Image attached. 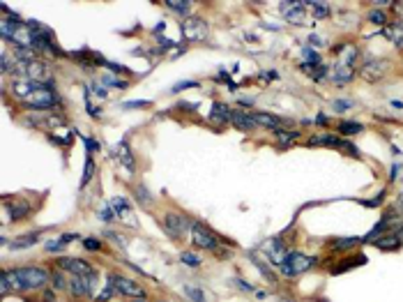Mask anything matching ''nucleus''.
<instances>
[{
  "instance_id": "nucleus-42",
  "label": "nucleus",
  "mask_w": 403,
  "mask_h": 302,
  "mask_svg": "<svg viewBox=\"0 0 403 302\" xmlns=\"http://www.w3.org/2000/svg\"><path fill=\"white\" fill-rule=\"evenodd\" d=\"M189 88H200V81H180V83H175L170 88V92H182V90H189Z\"/></svg>"
},
{
  "instance_id": "nucleus-21",
  "label": "nucleus",
  "mask_w": 403,
  "mask_h": 302,
  "mask_svg": "<svg viewBox=\"0 0 403 302\" xmlns=\"http://www.w3.org/2000/svg\"><path fill=\"white\" fill-rule=\"evenodd\" d=\"M373 245L378 247L380 251H396L398 247H401V238H398L396 233H385L382 238L375 240Z\"/></svg>"
},
{
  "instance_id": "nucleus-58",
  "label": "nucleus",
  "mask_w": 403,
  "mask_h": 302,
  "mask_svg": "<svg viewBox=\"0 0 403 302\" xmlns=\"http://www.w3.org/2000/svg\"><path fill=\"white\" fill-rule=\"evenodd\" d=\"M309 44H313V46H323V40H320L318 35H309Z\"/></svg>"
},
{
  "instance_id": "nucleus-24",
  "label": "nucleus",
  "mask_w": 403,
  "mask_h": 302,
  "mask_svg": "<svg viewBox=\"0 0 403 302\" xmlns=\"http://www.w3.org/2000/svg\"><path fill=\"white\" fill-rule=\"evenodd\" d=\"M40 240V231L37 233H28V235H19V238L12 240V249H28V247H35Z\"/></svg>"
},
{
  "instance_id": "nucleus-50",
  "label": "nucleus",
  "mask_w": 403,
  "mask_h": 302,
  "mask_svg": "<svg viewBox=\"0 0 403 302\" xmlns=\"http://www.w3.org/2000/svg\"><path fill=\"white\" fill-rule=\"evenodd\" d=\"M0 67H3V74L10 72V58H7V51L0 53Z\"/></svg>"
},
{
  "instance_id": "nucleus-64",
  "label": "nucleus",
  "mask_w": 403,
  "mask_h": 302,
  "mask_svg": "<svg viewBox=\"0 0 403 302\" xmlns=\"http://www.w3.org/2000/svg\"><path fill=\"white\" fill-rule=\"evenodd\" d=\"M134 302H145V300H134Z\"/></svg>"
},
{
  "instance_id": "nucleus-18",
  "label": "nucleus",
  "mask_w": 403,
  "mask_h": 302,
  "mask_svg": "<svg viewBox=\"0 0 403 302\" xmlns=\"http://www.w3.org/2000/svg\"><path fill=\"white\" fill-rule=\"evenodd\" d=\"M254 122L261 127H267V129H281V118H277V115L272 113H263V111H254Z\"/></svg>"
},
{
  "instance_id": "nucleus-12",
  "label": "nucleus",
  "mask_w": 403,
  "mask_h": 302,
  "mask_svg": "<svg viewBox=\"0 0 403 302\" xmlns=\"http://www.w3.org/2000/svg\"><path fill=\"white\" fill-rule=\"evenodd\" d=\"M263 251H265L267 256L272 258V263H277V265H281V261L286 258V245H284V240L281 238H272V240H267L265 245H263Z\"/></svg>"
},
{
  "instance_id": "nucleus-26",
  "label": "nucleus",
  "mask_w": 403,
  "mask_h": 302,
  "mask_svg": "<svg viewBox=\"0 0 403 302\" xmlns=\"http://www.w3.org/2000/svg\"><path fill=\"white\" fill-rule=\"evenodd\" d=\"M297 136H300V131H295V129H274V138H277V143L281 148H288Z\"/></svg>"
},
{
  "instance_id": "nucleus-33",
  "label": "nucleus",
  "mask_w": 403,
  "mask_h": 302,
  "mask_svg": "<svg viewBox=\"0 0 403 302\" xmlns=\"http://www.w3.org/2000/svg\"><path fill=\"white\" fill-rule=\"evenodd\" d=\"M309 7H311V12H313V17L316 19H325V17H329V3H318V0H313V3H309Z\"/></svg>"
},
{
  "instance_id": "nucleus-13",
  "label": "nucleus",
  "mask_w": 403,
  "mask_h": 302,
  "mask_svg": "<svg viewBox=\"0 0 403 302\" xmlns=\"http://www.w3.org/2000/svg\"><path fill=\"white\" fill-rule=\"evenodd\" d=\"M320 65H323V58H320V53L313 51L311 46H304V49H302V69L311 74L313 69H318Z\"/></svg>"
},
{
  "instance_id": "nucleus-23",
  "label": "nucleus",
  "mask_w": 403,
  "mask_h": 302,
  "mask_svg": "<svg viewBox=\"0 0 403 302\" xmlns=\"http://www.w3.org/2000/svg\"><path fill=\"white\" fill-rule=\"evenodd\" d=\"M233 127L235 129H242V131H249V129H254L256 127V122H254V115L251 113H244V111H233Z\"/></svg>"
},
{
  "instance_id": "nucleus-32",
  "label": "nucleus",
  "mask_w": 403,
  "mask_h": 302,
  "mask_svg": "<svg viewBox=\"0 0 403 302\" xmlns=\"http://www.w3.org/2000/svg\"><path fill=\"white\" fill-rule=\"evenodd\" d=\"M134 196H136V201L145 208V205H152V194H150L148 189H145V185H138V187H134Z\"/></svg>"
},
{
  "instance_id": "nucleus-19",
  "label": "nucleus",
  "mask_w": 403,
  "mask_h": 302,
  "mask_svg": "<svg viewBox=\"0 0 403 302\" xmlns=\"http://www.w3.org/2000/svg\"><path fill=\"white\" fill-rule=\"evenodd\" d=\"M385 69H387L385 60H371V63H364L362 74L366 76L369 81H378L382 76V72H385Z\"/></svg>"
},
{
  "instance_id": "nucleus-37",
  "label": "nucleus",
  "mask_w": 403,
  "mask_h": 302,
  "mask_svg": "<svg viewBox=\"0 0 403 302\" xmlns=\"http://www.w3.org/2000/svg\"><path fill=\"white\" fill-rule=\"evenodd\" d=\"M180 261L184 263V265H189V268H198V265H200V256H196L193 251H182Z\"/></svg>"
},
{
  "instance_id": "nucleus-11",
  "label": "nucleus",
  "mask_w": 403,
  "mask_h": 302,
  "mask_svg": "<svg viewBox=\"0 0 403 302\" xmlns=\"http://www.w3.org/2000/svg\"><path fill=\"white\" fill-rule=\"evenodd\" d=\"M309 7V3H281V14L288 19L293 26H300L304 21V10Z\"/></svg>"
},
{
  "instance_id": "nucleus-45",
  "label": "nucleus",
  "mask_w": 403,
  "mask_h": 302,
  "mask_svg": "<svg viewBox=\"0 0 403 302\" xmlns=\"http://www.w3.org/2000/svg\"><path fill=\"white\" fill-rule=\"evenodd\" d=\"M83 249H88V251H99L102 249V242L97 238H85L83 240Z\"/></svg>"
},
{
  "instance_id": "nucleus-46",
  "label": "nucleus",
  "mask_w": 403,
  "mask_h": 302,
  "mask_svg": "<svg viewBox=\"0 0 403 302\" xmlns=\"http://www.w3.org/2000/svg\"><path fill=\"white\" fill-rule=\"evenodd\" d=\"M152 102H148V99H136V102H122L120 106L122 108H148Z\"/></svg>"
},
{
  "instance_id": "nucleus-63",
  "label": "nucleus",
  "mask_w": 403,
  "mask_h": 302,
  "mask_svg": "<svg viewBox=\"0 0 403 302\" xmlns=\"http://www.w3.org/2000/svg\"><path fill=\"white\" fill-rule=\"evenodd\" d=\"M389 106H392V108H401V111H403V102H398V99H392V102H389Z\"/></svg>"
},
{
  "instance_id": "nucleus-4",
  "label": "nucleus",
  "mask_w": 403,
  "mask_h": 302,
  "mask_svg": "<svg viewBox=\"0 0 403 302\" xmlns=\"http://www.w3.org/2000/svg\"><path fill=\"white\" fill-rule=\"evenodd\" d=\"M164 231L170 235V238H175V240L184 238V235L191 231V222L187 219V215L170 210V212H166V217H164Z\"/></svg>"
},
{
  "instance_id": "nucleus-25",
  "label": "nucleus",
  "mask_w": 403,
  "mask_h": 302,
  "mask_svg": "<svg viewBox=\"0 0 403 302\" xmlns=\"http://www.w3.org/2000/svg\"><path fill=\"white\" fill-rule=\"evenodd\" d=\"M359 242H362V238H336V240L329 242V249L332 251H348L355 245H359Z\"/></svg>"
},
{
  "instance_id": "nucleus-20",
  "label": "nucleus",
  "mask_w": 403,
  "mask_h": 302,
  "mask_svg": "<svg viewBox=\"0 0 403 302\" xmlns=\"http://www.w3.org/2000/svg\"><path fill=\"white\" fill-rule=\"evenodd\" d=\"M389 226H392V219H387V217H382L380 222L375 224V226L371 228L369 233L364 235V238H362V242H375V240H378V238H382V235H385L387 231H389Z\"/></svg>"
},
{
  "instance_id": "nucleus-39",
  "label": "nucleus",
  "mask_w": 403,
  "mask_h": 302,
  "mask_svg": "<svg viewBox=\"0 0 403 302\" xmlns=\"http://www.w3.org/2000/svg\"><path fill=\"white\" fill-rule=\"evenodd\" d=\"M352 106H355V102H352V99H343V97L332 102V108H334L336 113H343V111H348V108H352Z\"/></svg>"
},
{
  "instance_id": "nucleus-17",
  "label": "nucleus",
  "mask_w": 403,
  "mask_h": 302,
  "mask_svg": "<svg viewBox=\"0 0 403 302\" xmlns=\"http://www.w3.org/2000/svg\"><path fill=\"white\" fill-rule=\"evenodd\" d=\"M380 33L385 35L396 49H403V23H387Z\"/></svg>"
},
{
  "instance_id": "nucleus-16",
  "label": "nucleus",
  "mask_w": 403,
  "mask_h": 302,
  "mask_svg": "<svg viewBox=\"0 0 403 302\" xmlns=\"http://www.w3.org/2000/svg\"><path fill=\"white\" fill-rule=\"evenodd\" d=\"M208 118L212 120V122H231L233 120V111H231V106L224 102H212V108H210V115Z\"/></svg>"
},
{
  "instance_id": "nucleus-60",
  "label": "nucleus",
  "mask_w": 403,
  "mask_h": 302,
  "mask_svg": "<svg viewBox=\"0 0 403 302\" xmlns=\"http://www.w3.org/2000/svg\"><path fill=\"white\" fill-rule=\"evenodd\" d=\"M44 302H56V293H53V291H44Z\"/></svg>"
},
{
  "instance_id": "nucleus-41",
  "label": "nucleus",
  "mask_w": 403,
  "mask_h": 302,
  "mask_svg": "<svg viewBox=\"0 0 403 302\" xmlns=\"http://www.w3.org/2000/svg\"><path fill=\"white\" fill-rule=\"evenodd\" d=\"M118 293V288H115L111 281H106V286H104V291L99 293V297H97V302H106V300H111V297Z\"/></svg>"
},
{
  "instance_id": "nucleus-54",
  "label": "nucleus",
  "mask_w": 403,
  "mask_h": 302,
  "mask_svg": "<svg viewBox=\"0 0 403 302\" xmlns=\"http://www.w3.org/2000/svg\"><path fill=\"white\" fill-rule=\"evenodd\" d=\"M261 79L265 81V83H270V81L279 79V74H277V72H263V74H261Z\"/></svg>"
},
{
  "instance_id": "nucleus-2",
  "label": "nucleus",
  "mask_w": 403,
  "mask_h": 302,
  "mask_svg": "<svg viewBox=\"0 0 403 302\" xmlns=\"http://www.w3.org/2000/svg\"><path fill=\"white\" fill-rule=\"evenodd\" d=\"M316 263H318L316 256H304L300 251H288L286 258L281 261V265H279V270H281L284 277H297V274L307 272L309 268H313Z\"/></svg>"
},
{
  "instance_id": "nucleus-14",
  "label": "nucleus",
  "mask_w": 403,
  "mask_h": 302,
  "mask_svg": "<svg viewBox=\"0 0 403 302\" xmlns=\"http://www.w3.org/2000/svg\"><path fill=\"white\" fill-rule=\"evenodd\" d=\"M366 263H369V258L364 256V254H355V256L343 258V261L336 263V268H332V274H343L346 270H355V268H359V265H366Z\"/></svg>"
},
{
  "instance_id": "nucleus-29",
  "label": "nucleus",
  "mask_w": 403,
  "mask_h": 302,
  "mask_svg": "<svg viewBox=\"0 0 403 302\" xmlns=\"http://www.w3.org/2000/svg\"><path fill=\"white\" fill-rule=\"evenodd\" d=\"M111 205H113V210H115V215L118 217H127L129 215V210H131L129 201H127L125 196H115V199H111Z\"/></svg>"
},
{
  "instance_id": "nucleus-5",
  "label": "nucleus",
  "mask_w": 403,
  "mask_h": 302,
  "mask_svg": "<svg viewBox=\"0 0 403 302\" xmlns=\"http://www.w3.org/2000/svg\"><path fill=\"white\" fill-rule=\"evenodd\" d=\"M180 33L184 35L187 42H200L208 37V23L200 17H187L180 26Z\"/></svg>"
},
{
  "instance_id": "nucleus-38",
  "label": "nucleus",
  "mask_w": 403,
  "mask_h": 302,
  "mask_svg": "<svg viewBox=\"0 0 403 302\" xmlns=\"http://www.w3.org/2000/svg\"><path fill=\"white\" fill-rule=\"evenodd\" d=\"M366 19H369L371 23H375V26H382V28L387 26V14H385V12H380V10L369 12V17H366Z\"/></svg>"
},
{
  "instance_id": "nucleus-40",
  "label": "nucleus",
  "mask_w": 403,
  "mask_h": 302,
  "mask_svg": "<svg viewBox=\"0 0 403 302\" xmlns=\"http://www.w3.org/2000/svg\"><path fill=\"white\" fill-rule=\"evenodd\" d=\"M44 249L49 251V254H58V251L65 249V242L60 238H53V240H49V242L44 245Z\"/></svg>"
},
{
  "instance_id": "nucleus-52",
  "label": "nucleus",
  "mask_w": 403,
  "mask_h": 302,
  "mask_svg": "<svg viewBox=\"0 0 403 302\" xmlns=\"http://www.w3.org/2000/svg\"><path fill=\"white\" fill-rule=\"evenodd\" d=\"M170 46H175V42H170L168 37H159V51H166Z\"/></svg>"
},
{
  "instance_id": "nucleus-10",
  "label": "nucleus",
  "mask_w": 403,
  "mask_h": 302,
  "mask_svg": "<svg viewBox=\"0 0 403 302\" xmlns=\"http://www.w3.org/2000/svg\"><path fill=\"white\" fill-rule=\"evenodd\" d=\"M95 286H97V274H90V277L72 274V279H69V291L74 293L76 297H92Z\"/></svg>"
},
{
  "instance_id": "nucleus-51",
  "label": "nucleus",
  "mask_w": 403,
  "mask_h": 302,
  "mask_svg": "<svg viewBox=\"0 0 403 302\" xmlns=\"http://www.w3.org/2000/svg\"><path fill=\"white\" fill-rule=\"evenodd\" d=\"M104 235H106V238H108V240H113V242H118V245H120V247H125V240L120 238V235H115V233H113V231H108V228H106V231H104Z\"/></svg>"
},
{
  "instance_id": "nucleus-49",
  "label": "nucleus",
  "mask_w": 403,
  "mask_h": 302,
  "mask_svg": "<svg viewBox=\"0 0 403 302\" xmlns=\"http://www.w3.org/2000/svg\"><path fill=\"white\" fill-rule=\"evenodd\" d=\"M233 284L238 286V288H242V291H247V293H254V291H256L254 286H251V284H247V281H244V279H240V277H238V279H233Z\"/></svg>"
},
{
  "instance_id": "nucleus-35",
  "label": "nucleus",
  "mask_w": 403,
  "mask_h": 302,
  "mask_svg": "<svg viewBox=\"0 0 403 302\" xmlns=\"http://www.w3.org/2000/svg\"><path fill=\"white\" fill-rule=\"evenodd\" d=\"M184 295H187L191 302H208L205 300V293L200 291L198 286H184Z\"/></svg>"
},
{
  "instance_id": "nucleus-62",
  "label": "nucleus",
  "mask_w": 403,
  "mask_h": 302,
  "mask_svg": "<svg viewBox=\"0 0 403 302\" xmlns=\"http://www.w3.org/2000/svg\"><path fill=\"white\" fill-rule=\"evenodd\" d=\"M161 30H166V21H159L154 26V33H161Z\"/></svg>"
},
{
  "instance_id": "nucleus-53",
  "label": "nucleus",
  "mask_w": 403,
  "mask_h": 302,
  "mask_svg": "<svg viewBox=\"0 0 403 302\" xmlns=\"http://www.w3.org/2000/svg\"><path fill=\"white\" fill-rule=\"evenodd\" d=\"M177 108H184V111H196L198 108V104H189V102H177Z\"/></svg>"
},
{
  "instance_id": "nucleus-36",
  "label": "nucleus",
  "mask_w": 403,
  "mask_h": 302,
  "mask_svg": "<svg viewBox=\"0 0 403 302\" xmlns=\"http://www.w3.org/2000/svg\"><path fill=\"white\" fill-rule=\"evenodd\" d=\"M63 272H65V270H60V268H56V270L51 272L53 286H56V288H60V291H63V288H69V281L63 277Z\"/></svg>"
},
{
  "instance_id": "nucleus-61",
  "label": "nucleus",
  "mask_w": 403,
  "mask_h": 302,
  "mask_svg": "<svg viewBox=\"0 0 403 302\" xmlns=\"http://www.w3.org/2000/svg\"><path fill=\"white\" fill-rule=\"evenodd\" d=\"M238 102L242 104V106H254V99H251V97H240Z\"/></svg>"
},
{
  "instance_id": "nucleus-27",
  "label": "nucleus",
  "mask_w": 403,
  "mask_h": 302,
  "mask_svg": "<svg viewBox=\"0 0 403 302\" xmlns=\"http://www.w3.org/2000/svg\"><path fill=\"white\" fill-rule=\"evenodd\" d=\"M359 131H364V125H359V122H352V120H343V122H339V134L341 136H355V134H359Z\"/></svg>"
},
{
  "instance_id": "nucleus-1",
  "label": "nucleus",
  "mask_w": 403,
  "mask_h": 302,
  "mask_svg": "<svg viewBox=\"0 0 403 302\" xmlns=\"http://www.w3.org/2000/svg\"><path fill=\"white\" fill-rule=\"evenodd\" d=\"M7 277L10 286L14 291H35L49 281L51 274L46 272L42 265H26V268H14V270H3Z\"/></svg>"
},
{
  "instance_id": "nucleus-48",
  "label": "nucleus",
  "mask_w": 403,
  "mask_h": 302,
  "mask_svg": "<svg viewBox=\"0 0 403 302\" xmlns=\"http://www.w3.org/2000/svg\"><path fill=\"white\" fill-rule=\"evenodd\" d=\"M83 143H85V150H88V155H92V153H97V150H99V143H97L92 136H83Z\"/></svg>"
},
{
  "instance_id": "nucleus-15",
  "label": "nucleus",
  "mask_w": 403,
  "mask_h": 302,
  "mask_svg": "<svg viewBox=\"0 0 403 302\" xmlns=\"http://www.w3.org/2000/svg\"><path fill=\"white\" fill-rule=\"evenodd\" d=\"M113 153H118L115 157H120L122 166L127 169V176H134V171H136V162H134V155H131L129 145H127V143L122 141V143L118 145V148H113Z\"/></svg>"
},
{
  "instance_id": "nucleus-57",
  "label": "nucleus",
  "mask_w": 403,
  "mask_h": 302,
  "mask_svg": "<svg viewBox=\"0 0 403 302\" xmlns=\"http://www.w3.org/2000/svg\"><path fill=\"white\" fill-rule=\"evenodd\" d=\"M394 210H396V212H403V192L396 196V203H394Z\"/></svg>"
},
{
  "instance_id": "nucleus-9",
  "label": "nucleus",
  "mask_w": 403,
  "mask_h": 302,
  "mask_svg": "<svg viewBox=\"0 0 403 302\" xmlns=\"http://www.w3.org/2000/svg\"><path fill=\"white\" fill-rule=\"evenodd\" d=\"M191 240H193V245L200 247V249H208V251L219 249V240H217V235H212L210 231L198 222L191 224Z\"/></svg>"
},
{
  "instance_id": "nucleus-44",
  "label": "nucleus",
  "mask_w": 403,
  "mask_h": 302,
  "mask_svg": "<svg viewBox=\"0 0 403 302\" xmlns=\"http://www.w3.org/2000/svg\"><path fill=\"white\" fill-rule=\"evenodd\" d=\"M104 67L111 69V72H115V74H129V67H122V65L113 63V60H106V63H104Z\"/></svg>"
},
{
  "instance_id": "nucleus-34",
  "label": "nucleus",
  "mask_w": 403,
  "mask_h": 302,
  "mask_svg": "<svg viewBox=\"0 0 403 302\" xmlns=\"http://www.w3.org/2000/svg\"><path fill=\"white\" fill-rule=\"evenodd\" d=\"M102 83L106 88H115V90H125L127 86H129V81H122V79H118V76H104L102 79Z\"/></svg>"
},
{
  "instance_id": "nucleus-7",
  "label": "nucleus",
  "mask_w": 403,
  "mask_h": 302,
  "mask_svg": "<svg viewBox=\"0 0 403 302\" xmlns=\"http://www.w3.org/2000/svg\"><path fill=\"white\" fill-rule=\"evenodd\" d=\"M56 265L65 272H72V274H79V277H90V274H97V270L92 268L88 261L83 258H74V256H63L58 258Z\"/></svg>"
},
{
  "instance_id": "nucleus-55",
  "label": "nucleus",
  "mask_w": 403,
  "mask_h": 302,
  "mask_svg": "<svg viewBox=\"0 0 403 302\" xmlns=\"http://www.w3.org/2000/svg\"><path fill=\"white\" fill-rule=\"evenodd\" d=\"M76 238H79V233H63V235H60V240H63L65 245H69V242H74Z\"/></svg>"
},
{
  "instance_id": "nucleus-31",
  "label": "nucleus",
  "mask_w": 403,
  "mask_h": 302,
  "mask_svg": "<svg viewBox=\"0 0 403 302\" xmlns=\"http://www.w3.org/2000/svg\"><path fill=\"white\" fill-rule=\"evenodd\" d=\"M95 176V162H92V157L88 155V160H85V166H83V176H81V183H79V187L83 189L85 185L90 183V178Z\"/></svg>"
},
{
  "instance_id": "nucleus-59",
  "label": "nucleus",
  "mask_w": 403,
  "mask_h": 302,
  "mask_svg": "<svg viewBox=\"0 0 403 302\" xmlns=\"http://www.w3.org/2000/svg\"><path fill=\"white\" fill-rule=\"evenodd\" d=\"M398 173H401V166H398V164H394V166H392V173H389V180H396V178H398Z\"/></svg>"
},
{
  "instance_id": "nucleus-6",
  "label": "nucleus",
  "mask_w": 403,
  "mask_h": 302,
  "mask_svg": "<svg viewBox=\"0 0 403 302\" xmlns=\"http://www.w3.org/2000/svg\"><path fill=\"white\" fill-rule=\"evenodd\" d=\"M108 281H111V284L118 288V293H122V295L136 297V300L145 297V288H143V286H138L134 279H127V277H122V274H118V272L108 274Z\"/></svg>"
},
{
  "instance_id": "nucleus-8",
  "label": "nucleus",
  "mask_w": 403,
  "mask_h": 302,
  "mask_svg": "<svg viewBox=\"0 0 403 302\" xmlns=\"http://www.w3.org/2000/svg\"><path fill=\"white\" fill-rule=\"evenodd\" d=\"M3 203H5V210L10 215L12 222H21L33 212V205L26 199H17V196H3Z\"/></svg>"
},
{
  "instance_id": "nucleus-3",
  "label": "nucleus",
  "mask_w": 403,
  "mask_h": 302,
  "mask_svg": "<svg viewBox=\"0 0 403 302\" xmlns=\"http://www.w3.org/2000/svg\"><path fill=\"white\" fill-rule=\"evenodd\" d=\"M307 145H309V148H334V150L350 153L352 157H362V155H359V150L355 148V145H352L346 136H341V134H318V136L309 138Z\"/></svg>"
},
{
  "instance_id": "nucleus-30",
  "label": "nucleus",
  "mask_w": 403,
  "mask_h": 302,
  "mask_svg": "<svg viewBox=\"0 0 403 302\" xmlns=\"http://www.w3.org/2000/svg\"><path fill=\"white\" fill-rule=\"evenodd\" d=\"M249 258H251V261H254V265H256V268H258V272H261L267 281H272V284H277V277H274V272H272V270H267V265H265V263H263V261H258V258H256V254H254V251H249Z\"/></svg>"
},
{
  "instance_id": "nucleus-28",
  "label": "nucleus",
  "mask_w": 403,
  "mask_h": 302,
  "mask_svg": "<svg viewBox=\"0 0 403 302\" xmlns=\"http://www.w3.org/2000/svg\"><path fill=\"white\" fill-rule=\"evenodd\" d=\"M164 5L168 7V10H173L175 14H184V17L191 12V3H189V0H166Z\"/></svg>"
},
{
  "instance_id": "nucleus-43",
  "label": "nucleus",
  "mask_w": 403,
  "mask_h": 302,
  "mask_svg": "<svg viewBox=\"0 0 403 302\" xmlns=\"http://www.w3.org/2000/svg\"><path fill=\"white\" fill-rule=\"evenodd\" d=\"M115 217L118 215H115V210H113V205L111 203H106L102 210H99V219H102V222H111V219H115Z\"/></svg>"
},
{
  "instance_id": "nucleus-47",
  "label": "nucleus",
  "mask_w": 403,
  "mask_h": 302,
  "mask_svg": "<svg viewBox=\"0 0 403 302\" xmlns=\"http://www.w3.org/2000/svg\"><path fill=\"white\" fill-rule=\"evenodd\" d=\"M325 74H327V67H325V65H320V67H318V69H313V72H311L309 76H311V79L316 81V83H323Z\"/></svg>"
},
{
  "instance_id": "nucleus-56",
  "label": "nucleus",
  "mask_w": 403,
  "mask_h": 302,
  "mask_svg": "<svg viewBox=\"0 0 403 302\" xmlns=\"http://www.w3.org/2000/svg\"><path fill=\"white\" fill-rule=\"evenodd\" d=\"M316 122H318L320 127H327L329 125V118L325 113H318V115H316Z\"/></svg>"
},
{
  "instance_id": "nucleus-22",
  "label": "nucleus",
  "mask_w": 403,
  "mask_h": 302,
  "mask_svg": "<svg viewBox=\"0 0 403 302\" xmlns=\"http://www.w3.org/2000/svg\"><path fill=\"white\" fill-rule=\"evenodd\" d=\"M352 76H355V69H352V67L336 65L334 74H332V83H334V86H346V83H350V81H352Z\"/></svg>"
}]
</instances>
